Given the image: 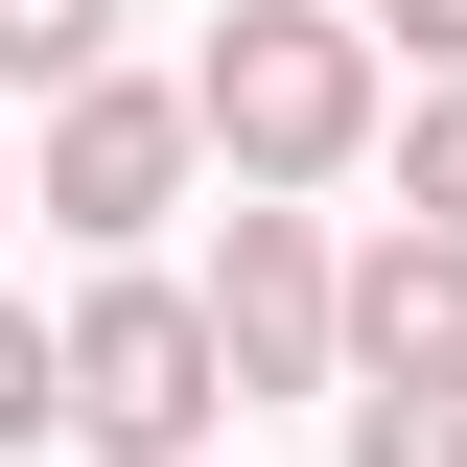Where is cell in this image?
<instances>
[{
    "label": "cell",
    "instance_id": "6da1fadb",
    "mask_svg": "<svg viewBox=\"0 0 467 467\" xmlns=\"http://www.w3.org/2000/svg\"><path fill=\"white\" fill-rule=\"evenodd\" d=\"M187 140H234V187H327L374 140V47H350L327 0H234L211 70H187Z\"/></svg>",
    "mask_w": 467,
    "mask_h": 467
},
{
    "label": "cell",
    "instance_id": "7a4b0ae2",
    "mask_svg": "<svg viewBox=\"0 0 467 467\" xmlns=\"http://www.w3.org/2000/svg\"><path fill=\"white\" fill-rule=\"evenodd\" d=\"M211 398H234V374H211V304H187V281H94V304L47 327V420L117 444V467H187Z\"/></svg>",
    "mask_w": 467,
    "mask_h": 467
},
{
    "label": "cell",
    "instance_id": "3957f363",
    "mask_svg": "<svg viewBox=\"0 0 467 467\" xmlns=\"http://www.w3.org/2000/svg\"><path fill=\"white\" fill-rule=\"evenodd\" d=\"M211 374H234V398L350 374V257H327L304 211H234V257H211Z\"/></svg>",
    "mask_w": 467,
    "mask_h": 467
},
{
    "label": "cell",
    "instance_id": "277c9868",
    "mask_svg": "<svg viewBox=\"0 0 467 467\" xmlns=\"http://www.w3.org/2000/svg\"><path fill=\"white\" fill-rule=\"evenodd\" d=\"M350 398H467V234H374L350 257Z\"/></svg>",
    "mask_w": 467,
    "mask_h": 467
},
{
    "label": "cell",
    "instance_id": "5b68a950",
    "mask_svg": "<svg viewBox=\"0 0 467 467\" xmlns=\"http://www.w3.org/2000/svg\"><path fill=\"white\" fill-rule=\"evenodd\" d=\"M164 187H187V94H140V70H94V94L47 117V211H70V234L117 257V234H164Z\"/></svg>",
    "mask_w": 467,
    "mask_h": 467
},
{
    "label": "cell",
    "instance_id": "8992f818",
    "mask_svg": "<svg viewBox=\"0 0 467 467\" xmlns=\"http://www.w3.org/2000/svg\"><path fill=\"white\" fill-rule=\"evenodd\" d=\"M117 70V0H0V94H94Z\"/></svg>",
    "mask_w": 467,
    "mask_h": 467
},
{
    "label": "cell",
    "instance_id": "52a82bcc",
    "mask_svg": "<svg viewBox=\"0 0 467 467\" xmlns=\"http://www.w3.org/2000/svg\"><path fill=\"white\" fill-rule=\"evenodd\" d=\"M398 187H420V234H467V70H444V94L398 117Z\"/></svg>",
    "mask_w": 467,
    "mask_h": 467
},
{
    "label": "cell",
    "instance_id": "ba28073f",
    "mask_svg": "<svg viewBox=\"0 0 467 467\" xmlns=\"http://www.w3.org/2000/svg\"><path fill=\"white\" fill-rule=\"evenodd\" d=\"M350 467H467V398H350Z\"/></svg>",
    "mask_w": 467,
    "mask_h": 467
},
{
    "label": "cell",
    "instance_id": "9c48e42d",
    "mask_svg": "<svg viewBox=\"0 0 467 467\" xmlns=\"http://www.w3.org/2000/svg\"><path fill=\"white\" fill-rule=\"evenodd\" d=\"M24 420H47V327L0 304V444H24Z\"/></svg>",
    "mask_w": 467,
    "mask_h": 467
},
{
    "label": "cell",
    "instance_id": "30bf717a",
    "mask_svg": "<svg viewBox=\"0 0 467 467\" xmlns=\"http://www.w3.org/2000/svg\"><path fill=\"white\" fill-rule=\"evenodd\" d=\"M374 24H398V47H420V70H467V0H374Z\"/></svg>",
    "mask_w": 467,
    "mask_h": 467
}]
</instances>
